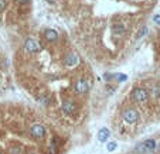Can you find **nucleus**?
Here are the masks:
<instances>
[{
  "label": "nucleus",
  "instance_id": "f8f14e48",
  "mask_svg": "<svg viewBox=\"0 0 160 154\" xmlns=\"http://www.w3.org/2000/svg\"><path fill=\"white\" fill-rule=\"evenodd\" d=\"M145 144H146V148L149 151H154V150H156V141H154L153 139H147V140L145 141Z\"/></svg>",
  "mask_w": 160,
  "mask_h": 154
},
{
  "label": "nucleus",
  "instance_id": "2eb2a0df",
  "mask_svg": "<svg viewBox=\"0 0 160 154\" xmlns=\"http://www.w3.org/2000/svg\"><path fill=\"white\" fill-rule=\"evenodd\" d=\"M112 78H115L116 82H125V81L128 79V75H125V74H114L112 75Z\"/></svg>",
  "mask_w": 160,
  "mask_h": 154
},
{
  "label": "nucleus",
  "instance_id": "f3484780",
  "mask_svg": "<svg viewBox=\"0 0 160 154\" xmlns=\"http://www.w3.org/2000/svg\"><path fill=\"white\" fill-rule=\"evenodd\" d=\"M4 7H6V0H0V11H3Z\"/></svg>",
  "mask_w": 160,
  "mask_h": 154
},
{
  "label": "nucleus",
  "instance_id": "ddd939ff",
  "mask_svg": "<svg viewBox=\"0 0 160 154\" xmlns=\"http://www.w3.org/2000/svg\"><path fill=\"white\" fill-rule=\"evenodd\" d=\"M9 154H24V147H21V146H13L9 150Z\"/></svg>",
  "mask_w": 160,
  "mask_h": 154
},
{
  "label": "nucleus",
  "instance_id": "6e6552de",
  "mask_svg": "<svg viewBox=\"0 0 160 154\" xmlns=\"http://www.w3.org/2000/svg\"><path fill=\"white\" fill-rule=\"evenodd\" d=\"M78 57L75 55V54H68L67 57H65V60H64V64L67 65V67H72V65L78 64Z\"/></svg>",
  "mask_w": 160,
  "mask_h": 154
},
{
  "label": "nucleus",
  "instance_id": "412c9836",
  "mask_svg": "<svg viewBox=\"0 0 160 154\" xmlns=\"http://www.w3.org/2000/svg\"><path fill=\"white\" fill-rule=\"evenodd\" d=\"M28 154H37V153H34V151H30V153H28Z\"/></svg>",
  "mask_w": 160,
  "mask_h": 154
},
{
  "label": "nucleus",
  "instance_id": "4be33fe9",
  "mask_svg": "<svg viewBox=\"0 0 160 154\" xmlns=\"http://www.w3.org/2000/svg\"><path fill=\"white\" fill-rule=\"evenodd\" d=\"M0 154H2V153H0Z\"/></svg>",
  "mask_w": 160,
  "mask_h": 154
},
{
  "label": "nucleus",
  "instance_id": "6ab92c4d",
  "mask_svg": "<svg viewBox=\"0 0 160 154\" xmlns=\"http://www.w3.org/2000/svg\"><path fill=\"white\" fill-rule=\"evenodd\" d=\"M17 4H26V3H28L30 0H14Z\"/></svg>",
  "mask_w": 160,
  "mask_h": 154
},
{
  "label": "nucleus",
  "instance_id": "1a4fd4ad",
  "mask_svg": "<svg viewBox=\"0 0 160 154\" xmlns=\"http://www.w3.org/2000/svg\"><path fill=\"white\" fill-rule=\"evenodd\" d=\"M108 137H109V130H108L106 127H102L99 131H98V140H99L101 143L106 141Z\"/></svg>",
  "mask_w": 160,
  "mask_h": 154
},
{
  "label": "nucleus",
  "instance_id": "9d476101",
  "mask_svg": "<svg viewBox=\"0 0 160 154\" xmlns=\"http://www.w3.org/2000/svg\"><path fill=\"white\" fill-rule=\"evenodd\" d=\"M112 31H114V34H116V35H120V34H123L125 31H126V26L122 23L119 24H114V27H112Z\"/></svg>",
  "mask_w": 160,
  "mask_h": 154
},
{
  "label": "nucleus",
  "instance_id": "9b49d317",
  "mask_svg": "<svg viewBox=\"0 0 160 154\" xmlns=\"http://www.w3.org/2000/svg\"><path fill=\"white\" fill-rule=\"evenodd\" d=\"M135 153L136 154H147L149 153V150L146 148V144L145 143H139L136 146V148H135Z\"/></svg>",
  "mask_w": 160,
  "mask_h": 154
},
{
  "label": "nucleus",
  "instance_id": "dca6fc26",
  "mask_svg": "<svg viewBox=\"0 0 160 154\" xmlns=\"http://www.w3.org/2000/svg\"><path fill=\"white\" fill-rule=\"evenodd\" d=\"M116 147H118V143H116V141H110V143H108V146H106L108 151H114Z\"/></svg>",
  "mask_w": 160,
  "mask_h": 154
},
{
  "label": "nucleus",
  "instance_id": "4468645a",
  "mask_svg": "<svg viewBox=\"0 0 160 154\" xmlns=\"http://www.w3.org/2000/svg\"><path fill=\"white\" fill-rule=\"evenodd\" d=\"M147 33H149V28H147L146 26H145V27H142V28H140V30H139V33L136 34V40H140V38H143Z\"/></svg>",
  "mask_w": 160,
  "mask_h": 154
},
{
  "label": "nucleus",
  "instance_id": "f257e3e1",
  "mask_svg": "<svg viewBox=\"0 0 160 154\" xmlns=\"http://www.w3.org/2000/svg\"><path fill=\"white\" fill-rule=\"evenodd\" d=\"M30 134L33 137L38 139V140H43L47 134V129L40 123H34L30 126Z\"/></svg>",
  "mask_w": 160,
  "mask_h": 154
},
{
  "label": "nucleus",
  "instance_id": "f03ea898",
  "mask_svg": "<svg viewBox=\"0 0 160 154\" xmlns=\"http://www.w3.org/2000/svg\"><path fill=\"white\" fill-rule=\"evenodd\" d=\"M132 96H133V99L137 103H145V102L149 99V94H147V90L143 89V88H135V89L132 90Z\"/></svg>",
  "mask_w": 160,
  "mask_h": 154
},
{
  "label": "nucleus",
  "instance_id": "39448f33",
  "mask_svg": "<svg viewBox=\"0 0 160 154\" xmlns=\"http://www.w3.org/2000/svg\"><path fill=\"white\" fill-rule=\"evenodd\" d=\"M75 92L80 95H85L88 92V82L85 79H78L75 82V86H74Z\"/></svg>",
  "mask_w": 160,
  "mask_h": 154
},
{
  "label": "nucleus",
  "instance_id": "a211bd4d",
  "mask_svg": "<svg viewBox=\"0 0 160 154\" xmlns=\"http://www.w3.org/2000/svg\"><path fill=\"white\" fill-rule=\"evenodd\" d=\"M153 21H154L156 24H159V26H160V14H156V16L153 17Z\"/></svg>",
  "mask_w": 160,
  "mask_h": 154
},
{
  "label": "nucleus",
  "instance_id": "aec40b11",
  "mask_svg": "<svg viewBox=\"0 0 160 154\" xmlns=\"http://www.w3.org/2000/svg\"><path fill=\"white\" fill-rule=\"evenodd\" d=\"M154 96H160V88H154Z\"/></svg>",
  "mask_w": 160,
  "mask_h": 154
},
{
  "label": "nucleus",
  "instance_id": "7ed1b4c3",
  "mask_svg": "<svg viewBox=\"0 0 160 154\" xmlns=\"http://www.w3.org/2000/svg\"><path fill=\"white\" fill-rule=\"evenodd\" d=\"M137 119H139V112L136 110V109H133V107H129V109H126V110L123 112V120L126 122V123H135V122H137Z\"/></svg>",
  "mask_w": 160,
  "mask_h": 154
},
{
  "label": "nucleus",
  "instance_id": "0eeeda50",
  "mask_svg": "<svg viewBox=\"0 0 160 154\" xmlns=\"http://www.w3.org/2000/svg\"><path fill=\"white\" fill-rule=\"evenodd\" d=\"M44 35H45L47 41H50V43L57 41V38H58V33L55 30H53V28H47L45 33H44Z\"/></svg>",
  "mask_w": 160,
  "mask_h": 154
},
{
  "label": "nucleus",
  "instance_id": "20e7f679",
  "mask_svg": "<svg viewBox=\"0 0 160 154\" xmlns=\"http://www.w3.org/2000/svg\"><path fill=\"white\" fill-rule=\"evenodd\" d=\"M24 50H26L27 52H38V51L41 50V47L37 40H34V38H27L26 43H24Z\"/></svg>",
  "mask_w": 160,
  "mask_h": 154
},
{
  "label": "nucleus",
  "instance_id": "423d86ee",
  "mask_svg": "<svg viewBox=\"0 0 160 154\" xmlns=\"http://www.w3.org/2000/svg\"><path fill=\"white\" fill-rule=\"evenodd\" d=\"M63 110L65 114H74L77 112V105L74 103L72 101H65L63 103Z\"/></svg>",
  "mask_w": 160,
  "mask_h": 154
}]
</instances>
